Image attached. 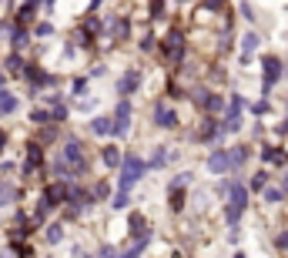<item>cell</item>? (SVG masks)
Returning a JSON list of instances; mask_svg holds the SVG:
<instances>
[{"mask_svg":"<svg viewBox=\"0 0 288 258\" xmlns=\"http://www.w3.org/2000/svg\"><path fill=\"white\" fill-rule=\"evenodd\" d=\"M84 30H101V20H97V17H87V24H84Z\"/></svg>","mask_w":288,"mask_h":258,"instance_id":"1f68e13d","label":"cell"},{"mask_svg":"<svg viewBox=\"0 0 288 258\" xmlns=\"http://www.w3.org/2000/svg\"><path fill=\"white\" fill-rule=\"evenodd\" d=\"M241 47H245V54H251V51L258 47V37H255V34H245V40H241Z\"/></svg>","mask_w":288,"mask_h":258,"instance_id":"484cf974","label":"cell"},{"mask_svg":"<svg viewBox=\"0 0 288 258\" xmlns=\"http://www.w3.org/2000/svg\"><path fill=\"white\" fill-rule=\"evenodd\" d=\"M10 40H14V47H24V44H27V34H24V27H10Z\"/></svg>","mask_w":288,"mask_h":258,"instance_id":"603a6c76","label":"cell"},{"mask_svg":"<svg viewBox=\"0 0 288 258\" xmlns=\"http://www.w3.org/2000/svg\"><path fill=\"white\" fill-rule=\"evenodd\" d=\"M231 201H228V221L235 225V221L241 218V211H245V204H248V191L241 188V184H231Z\"/></svg>","mask_w":288,"mask_h":258,"instance_id":"7a4b0ae2","label":"cell"},{"mask_svg":"<svg viewBox=\"0 0 288 258\" xmlns=\"http://www.w3.org/2000/svg\"><path fill=\"white\" fill-rule=\"evenodd\" d=\"M282 74V60L278 57H265V91H271V84L278 81Z\"/></svg>","mask_w":288,"mask_h":258,"instance_id":"8992f818","label":"cell"},{"mask_svg":"<svg viewBox=\"0 0 288 258\" xmlns=\"http://www.w3.org/2000/svg\"><path fill=\"white\" fill-rule=\"evenodd\" d=\"M111 34H114L117 40H121V37H128V20H124V17L114 20V24H111Z\"/></svg>","mask_w":288,"mask_h":258,"instance_id":"44dd1931","label":"cell"},{"mask_svg":"<svg viewBox=\"0 0 288 258\" xmlns=\"http://www.w3.org/2000/svg\"><path fill=\"white\" fill-rule=\"evenodd\" d=\"M17 14H20V24H24V20H30V17H34V14H37V3H24V7H20V10H17Z\"/></svg>","mask_w":288,"mask_h":258,"instance_id":"cb8c5ba5","label":"cell"},{"mask_svg":"<svg viewBox=\"0 0 288 258\" xmlns=\"http://www.w3.org/2000/svg\"><path fill=\"white\" fill-rule=\"evenodd\" d=\"M128 124H131V101H117L114 121H111V134H124Z\"/></svg>","mask_w":288,"mask_h":258,"instance_id":"3957f363","label":"cell"},{"mask_svg":"<svg viewBox=\"0 0 288 258\" xmlns=\"http://www.w3.org/2000/svg\"><path fill=\"white\" fill-rule=\"evenodd\" d=\"M245 158H248V147H245V144H238V147H231V151H228V165L231 168H241V165H245Z\"/></svg>","mask_w":288,"mask_h":258,"instance_id":"30bf717a","label":"cell"},{"mask_svg":"<svg viewBox=\"0 0 288 258\" xmlns=\"http://www.w3.org/2000/svg\"><path fill=\"white\" fill-rule=\"evenodd\" d=\"M121 195H128L131 188H134V181L141 178V171H144V161L137 158V154H128L124 161H121Z\"/></svg>","mask_w":288,"mask_h":258,"instance_id":"6da1fadb","label":"cell"},{"mask_svg":"<svg viewBox=\"0 0 288 258\" xmlns=\"http://www.w3.org/2000/svg\"><path fill=\"white\" fill-rule=\"evenodd\" d=\"M124 204H128V195H121V191H117V195H114V208H124Z\"/></svg>","mask_w":288,"mask_h":258,"instance_id":"d6a6232c","label":"cell"},{"mask_svg":"<svg viewBox=\"0 0 288 258\" xmlns=\"http://www.w3.org/2000/svg\"><path fill=\"white\" fill-rule=\"evenodd\" d=\"M275 245H278V248H288V231H282V235L275 238Z\"/></svg>","mask_w":288,"mask_h":258,"instance_id":"836d02e7","label":"cell"},{"mask_svg":"<svg viewBox=\"0 0 288 258\" xmlns=\"http://www.w3.org/2000/svg\"><path fill=\"white\" fill-rule=\"evenodd\" d=\"M265 198H268V201H282V198H285V191H282V188H268V191H265Z\"/></svg>","mask_w":288,"mask_h":258,"instance_id":"f546056e","label":"cell"},{"mask_svg":"<svg viewBox=\"0 0 288 258\" xmlns=\"http://www.w3.org/2000/svg\"><path fill=\"white\" fill-rule=\"evenodd\" d=\"M137 84H141V74H137V71L124 74V77L117 81V94H131V91H134V87H137Z\"/></svg>","mask_w":288,"mask_h":258,"instance_id":"ba28073f","label":"cell"},{"mask_svg":"<svg viewBox=\"0 0 288 258\" xmlns=\"http://www.w3.org/2000/svg\"><path fill=\"white\" fill-rule=\"evenodd\" d=\"M14 198H17V191H14L10 184H3V181H0V204H10Z\"/></svg>","mask_w":288,"mask_h":258,"instance_id":"ac0fdd59","label":"cell"},{"mask_svg":"<svg viewBox=\"0 0 288 258\" xmlns=\"http://www.w3.org/2000/svg\"><path fill=\"white\" fill-rule=\"evenodd\" d=\"M60 238H64V225H51V228H47V241H51V245H57Z\"/></svg>","mask_w":288,"mask_h":258,"instance_id":"ffe728a7","label":"cell"},{"mask_svg":"<svg viewBox=\"0 0 288 258\" xmlns=\"http://www.w3.org/2000/svg\"><path fill=\"white\" fill-rule=\"evenodd\" d=\"M164 161H168V147H157V154L151 158V168H161Z\"/></svg>","mask_w":288,"mask_h":258,"instance_id":"d4e9b609","label":"cell"},{"mask_svg":"<svg viewBox=\"0 0 288 258\" xmlns=\"http://www.w3.org/2000/svg\"><path fill=\"white\" fill-rule=\"evenodd\" d=\"M241 128V97L235 94L228 101V117H225V124H221V131H238Z\"/></svg>","mask_w":288,"mask_h":258,"instance_id":"277c9868","label":"cell"},{"mask_svg":"<svg viewBox=\"0 0 288 258\" xmlns=\"http://www.w3.org/2000/svg\"><path fill=\"white\" fill-rule=\"evenodd\" d=\"M278 138H288V121L282 124V128H278Z\"/></svg>","mask_w":288,"mask_h":258,"instance_id":"8d00e7d4","label":"cell"},{"mask_svg":"<svg viewBox=\"0 0 288 258\" xmlns=\"http://www.w3.org/2000/svg\"><path fill=\"white\" fill-rule=\"evenodd\" d=\"M117 161H121L117 147H104V165H107V168H117Z\"/></svg>","mask_w":288,"mask_h":258,"instance_id":"d6986e66","label":"cell"},{"mask_svg":"<svg viewBox=\"0 0 288 258\" xmlns=\"http://www.w3.org/2000/svg\"><path fill=\"white\" fill-rule=\"evenodd\" d=\"M205 111H211V114L225 111V97H218V94H208V101H205Z\"/></svg>","mask_w":288,"mask_h":258,"instance_id":"9a60e30c","label":"cell"},{"mask_svg":"<svg viewBox=\"0 0 288 258\" xmlns=\"http://www.w3.org/2000/svg\"><path fill=\"white\" fill-rule=\"evenodd\" d=\"M40 161H44V154H40V147L34 144V147H30V154H27V165H24V171L30 174V171H34V168H37Z\"/></svg>","mask_w":288,"mask_h":258,"instance_id":"4fadbf2b","label":"cell"},{"mask_svg":"<svg viewBox=\"0 0 288 258\" xmlns=\"http://www.w3.org/2000/svg\"><path fill=\"white\" fill-rule=\"evenodd\" d=\"M27 77H30V84H54V77L51 74H37V67H27Z\"/></svg>","mask_w":288,"mask_h":258,"instance_id":"e0dca14e","label":"cell"},{"mask_svg":"<svg viewBox=\"0 0 288 258\" xmlns=\"http://www.w3.org/2000/svg\"><path fill=\"white\" fill-rule=\"evenodd\" d=\"M104 195H107V184L101 181V184H97V188H94V198H104Z\"/></svg>","mask_w":288,"mask_h":258,"instance_id":"e575fe53","label":"cell"},{"mask_svg":"<svg viewBox=\"0 0 288 258\" xmlns=\"http://www.w3.org/2000/svg\"><path fill=\"white\" fill-rule=\"evenodd\" d=\"M101 258H114V248H111V245H104V248H101Z\"/></svg>","mask_w":288,"mask_h":258,"instance_id":"d590c367","label":"cell"},{"mask_svg":"<svg viewBox=\"0 0 288 258\" xmlns=\"http://www.w3.org/2000/svg\"><path fill=\"white\" fill-rule=\"evenodd\" d=\"M154 121H157V128H174V124H178V114H174L168 104H157V108H154Z\"/></svg>","mask_w":288,"mask_h":258,"instance_id":"5b68a950","label":"cell"},{"mask_svg":"<svg viewBox=\"0 0 288 258\" xmlns=\"http://www.w3.org/2000/svg\"><path fill=\"white\" fill-rule=\"evenodd\" d=\"M208 168H211L214 174H221V171H228V151H214L211 158H208Z\"/></svg>","mask_w":288,"mask_h":258,"instance_id":"9c48e42d","label":"cell"},{"mask_svg":"<svg viewBox=\"0 0 288 258\" xmlns=\"http://www.w3.org/2000/svg\"><path fill=\"white\" fill-rule=\"evenodd\" d=\"M181 51H184V40H181V34H178V30H171V34L164 37V54L178 60V57H181Z\"/></svg>","mask_w":288,"mask_h":258,"instance_id":"52a82bcc","label":"cell"},{"mask_svg":"<svg viewBox=\"0 0 288 258\" xmlns=\"http://www.w3.org/2000/svg\"><path fill=\"white\" fill-rule=\"evenodd\" d=\"M214 134H221V128H218L214 121H205V128L198 131V141H211Z\"/></svg>","mask_w":288,"mask_h":258,"instance_id":"5bb4252c","label":"cell"},{"mask_svg":"<svg viewBox=\"0 0 288 258\" xmlns=\"http://www.w3.org/2000/svg\"><path fill=\"white\" fill-rule=\"evenodd\" d=\"M30 121H34V124H47V121H51V114H47V111H37V108H34Z\"/></svg>","mask_w":288,"mask_h":258,"instance_id":"83f0119b","label":"cell"},{"mask_svg":"<svg viewBox=\"0 0 288 258\" xmlns=\"http://www.w3.org/2000/svg\"><path fill=\"white\" fill-rule=\"evenodd\" d=\"M24 64H20V57H7V71H20Z\"/></svg>","mask_w":288,"mask_h":258,"instance_id":"4dcf8cb0","label":"cell"},{"mask_svg":"<svg viewBox=\"0 0 288 258\" xmlns=\"http://www.w3.org/2000/svg\"><path fill=\"white\" fill-rule=\"evenodd\" d=\"M265 181H268V174H265V171H258V174L251 178V188H255V191H262V188H265Z\"/></svg>","mask_w":288,"mask_h":258,"instance_id":"4316f807","label":"cell"},{"mask_svg":"<svg viewBox=\"0 0 288 258\" xmlns=\"http://www.w3.org/2000/svg\"><path fill=\"white\" fill-rule=\"evenodd\" d=\"M57 201H64V184H51V188H47V198H44V204H47V208H54Z\"/></svg>","mask_w":288,"mask_h":258,"instance_id":"7c38bea8","label":"cell"},{"mask_svg":"<svg viewBox=\"0 0 288 258\" xmlns=\"http://www.w3.org/2000/svg\"><path fill=\"white\" fill-rule=\"evenodd\" d=\"M285 191H288V174H285Z\"/></svg>","mask_w":288,"mask_h":258,"instance_id":"74e56055","label":"cell"},{"mask_svg":"<svg viewBox=\"0 0 288 258\" xmlns=\"http://www.w3.org/2000/svg\"><path fill=\"white\" fill-rule=\"evenodd\" d=\"M91 124H94V134H111V121L107 117H94Z\"/></svg>","mask_w":288,"mask_h":258,"instance_id":"7402d4cb","label":"cell"},{"mask_svg":"<svg viewBox=\"0 0 288 258\" xmlns=\"http://www.w3.org/2000/svg\"><path fill=\"white\" fill-rule=\"evenodd\" d=\"M265 161H268V165H285V151H278V147H265Z\"/></svg>","mask_w":288,"mask_h":258,"instance_id":"2e32d148","label":"cell"},{"mask_svg":"<svg viewBox=\"0 0 288 258\" xmlns=\"http://www.w3.org/2000/svg\"><path fill=\"white\" fill-rule=\"evenodd\" d=\"M144 245H148V241H137L134 248H128V252H124V255H121V258H137V255H141V252H144Z\"/></svg>","mask_w":288,"mask_h":258,"instance_id":"f1b7e54d","label":"cell"},{"mask_svg":"<svg viewBox=\"0 0 288 258\" xmlns=\"http://www.w3.org/2000/svg\"><path fill=\"white\" fill-rule=\"evenodd\" d=\"M14 108H17V97H14L10 91H0V117H7Z\"/></svg>","mask_w":288,"mask_h":258,"instance_id":"8fae6325","label":"cell"}]
</instances>
